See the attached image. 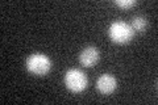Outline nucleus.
I'll return each instance as SVG.
<instances>
[{"label":"nucleus","mask_w":158,"mask_h":105,"mask_svg":"<svg viewBox=\"0 0 158 105\" xmlns=\"http://www.w3.org/2000/svg\"><path fill=\"white\" fill-rule=\"evenodd\" d=\"M146 25H148V21L144 17L136 16L135 18L132 20V25H131V26H132L133 30H136V32H144L146 29Z\"/></svg>","instance_id":"423d86ee"},{"label":"nucleus","mask_w":158,"mask_h":105,"mask_svg":"<svg viewBox=\"0 0 158 105\" xmlns=\"http://www.w3.org/2000/svg\"><path fill=\"white\" fill-rule=\"evenodd\" d=\"M136 0H115V4L117 7L120 8H124V9H128V8H132L133 6H136Z\"/></svg>","instance_id":"0eeeda50"},{"label":"nucleus","mask_w":158,"mask_h":105,"mask_svg":"<svg viewBox=\"0 0 158 105\" xmlns=\"http://www.w3.org/2000/svg\"><path fill=\"white\" fill-rule=\"evenodd\" d=\"M108 36H110V38L115 43L124 45V43H128L133 38L135 32H133V29L129 24L117 20V21H113L111 24L110 29H108Z\"/></svg>","instance_id":"f257e3e1"},{"label":"nucleus","mask_w":158,"mask_h":105,"mask_svg":"<svg viewBox=\"0 0 158 105\" xmlns=\"http://www.w3.org/2000/svg\"><path fill=\"white\" fill-rule=\"evenodd\" d=\"M116 79L111 74H104L96 80V88L104 95H110L116 89Z\"/></svg>","instance_id":"39448f33"},{"label":"nucleus","mask_w":158,"mask_h":105,"mask_svg":"<svg viewBox=\"0 0 158 105\" xmlns=\"http://www.w3.org/2000/svg\"><path fill=\"white\" fill-rule=\"evenodd\" d=\"M52 68V61L50 58L45 54L34 53L27 59V70L33 75H46Z\"/></svg>","instance_id":"f03ea898"},{"label":"nucleus","mask_w":158,"mask_h":105,"mask_svg":"<svg viewBox=\"0 0 158 105\" xmlns=\"http://www.w3.org/2000/svg\"><path fill=\"white\" fill-rule=\"evenodd\" d=\"M65 84L71 92H82L87 87V76L81 70L71 68L65 75Z\"/></svg>","instance_id":"7ed1b4c3"},{"label":"nucleus","mask_w":158,"mask_h":105,"mask_svg":"<svg viewBox=\"0 0 158 105\" xmlns=\"http://www.w3.org/2000/svg\"><path fill=\"white\" fill-rule=\"evenodd\" d=\"M99 57H100L99 50L94 46H88L82 50L81 55H79V61L85 67H92L98 63Z\"/></svg>","instance_id":"20e7f679"}]
</instances>
